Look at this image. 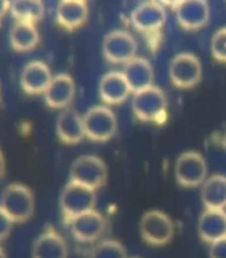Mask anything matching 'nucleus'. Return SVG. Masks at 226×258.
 I'll use <instances>...</instances> for the list:
<instances>
[{
  "label": "nucleus",
  "instance_id": "1",
  "mask_svg": "<svg viewBox=\"0 0 226 258\" xmlns=\"http://www.w3.org/2000/svg\"><path fill=\"white\" fill-rule=\"evenodd\" d=\"M132 107L135 116L143 122L162 123L167 117L166 96L154 85L135 93Z\"/></svg>",
  "mask_w": 226,
  "mask_h": 258
},
{
  "label": "nucleus",
  "instance_id": "2",
  "mask_svg": "<svg viewBox=\"0 0 226 258\" xmlns=\"http://www.w3.org/2000/svg\"><path fill=\"white\" fill-rule=\"evenodd\" d=\"M95 201V190L70 181L60 196V208L65 221L70 224L80 215L94 210Z\"/></svg>",
  "mask_w": 226,
  "mask_h": 258
},
{
  "label": "nucleus",
  "instance_id": "3",
  "mask_svg": "<svg viewBox=\"0 0 226 258\" xmlns=\"http://www.w3.org/2000/svg\"><path fill=\"white\" fill-rule=\"evenodd\" d=\"M0 207L14 223L28 221L35 208L33 194L24 184H9L2 194Z\"/></svg>",
  "mask_w": 226,
  "mask_h": 258
},
{
  "label": "nucleus",
  "instance_id": "4",
  "mask_svg": "<svg viewBox=\"0 0 226 258\" xmlns=\"http://www.w3.org/2000/svg\"><path fill=\"white\" fill-rule=\"evenodd\" d=\"M70 179L93 190L100 188L107 179V167L97 156L81 155L71 166Z\"/></svg>",
  "mask_w": 226,
  "mask_h": 258
},
{
  "label": "nucleus",
  "instance_id": "5",
  "mask_svg": "<svg viewBox=\"0 0 226 258\" xmlns=\"http://www.w3.org/2000/svg\"><path fill=\"white\" fill-rule=\"evenodd\" d=\"M85 136L96 142L110 140L117 131V119L112 111L104 106H95L84 114Z\"/></svg>",
  "mask_w": 226,
  "mask_h": 258
},
{
  "label": "nucleus",
  "instance_id": "6",
  "mask_svg": "<svg viewBox=\"0 0 226 258\" xmlns=\"http://www.w3.org/2000/svg\"><path fill=\"white\" fill-rule=\"evenodd\" d=\"M169 76L173 85L178 88L194 87L200 83L202 77L201 61L193 53H179L171 61Z\"/></svg>",
  "mask_w": 226,
  "mask_h": 258
},
{
  "label": "nucleus",
  "instance_id": "7",
  "mask_svg": "<svg viewBox=\"0 0 226 258\" xmlns=\"http://www.w3.org/2000/svg\"><path fill=\"white\" fill-rule=\"evenodd\" d=\"M140 232L144 241L154 246H163L172 240L174 225L167 215L159 210H150L140 222Z\"/></svg>",
  "mask_w": 226,
  "mask_h": 258
},
{
  "label": "nucleus",
  "instance_id": "8",
  "mask_svg": "<svg viewBox=\"0 0 226 258\" xmlns=\"http://www.w3.org/2000/svg\"><path fill=\"white\" fill-rule=\"evenodd\" d=\"M176 179L185 187H196L206 180L208 167L198 152L187 151L179 155L175 163Z\"/></svg>",
  "mask_w": 226,
  "mask_h": 258
},
{
  "label": "nucleus",
  "instance_id": "9",
  "mask_svg": "<svg viewBox=\"0 0 226 258\" xmlns=\"http://www.w3.org/2000/svg\"><path fill=\"white\" fill-rule=\"evenodd\" d=\"M136 52L137 44L135 38L127 31H111L102 41V52L109 62L128 63L135 58Z\"/></svg>",
  "mask_w": 226,
  "mask_h": 258
},
{
  "label": "nucleus",
  "instance_id": "10",
  "mask_svg": "<svg viewBox=\"0 0 226 258\" xmlns=\"http://www.w3.org/2000/svg\"><path fill=\"white\" fill-rule=\"evenodd\" d=\"M210 11L204 0H186L176 8V19L179 26L188 31H194L207 25Z\"/></svg>",
  "mask_w": 226,
  "mask_h": 258
},
{
  "label": "nucleus",
  "instance_id": "11",
  "mask_svg": "<svg viewBox=\"0 0 226 258\" xmlns=\"http://www.w3.org/2000/svg\"><path fill=\"white\" fill-rule=\"evenodd\" d=\"M131 20L135 29L152 33L160 30L166 21V12L164 7L157 2H145L133 11Z\"/></svg>",
  "mask_w": 226,
  "mask_h": 258
},
{
  "label": "nucleus",
  "instance_id": "12",
  "mask_svg": "<svg viewBox=\"0 0 226 258\" xmlns=\"http://www.w3.org/2000/svg\"><path fill=\"white\" fill-rule=\"evenodd\" d=\"M69 225L73 237L81 242L95 241L105 229V221L102 215L95 210L80 215Z\"/></svg>",
  "mask_w": 226,
  "mask_h": 258
},
{
  "label": "nucleus",
  "instance_id": "13",
  "mask_svg": "<svg viewBox=\"0 0 226 258\" xmlns=\"http://www.w3.org/2000/svg\"><path fill=\"white\" fill-rule=\"evenodd\" d=\"M51 71L45 63L38 60L28 63L22 70L21 84L30 95L44 93L52 80Z\"/></svg>",
  "mask_w": 226,
  "mask_h": 258
},
{
  "label": "nucleus",
  "instance_id": "14",
  "mask_svg": "<svg viewBox=\"0 0 226 258\" xmlns=\"http://www.w3.org/2000/svg\"><path fill=\"white\" fill-rule=\"evenodd\" d=\"M75 95V85L69 75L59 74L52 78L44 92L45 101L51 108L67 107Z\"/></svg>",
  "mask_w": 226,
  "mask_h": 258
},
{
  "label": "nucleus",
  "instance_id": "15",
  "mask_svg": "<svg viewBox=\"0 0 226 258\" xmlns=\"http://www.w3.org/2000/svg\"><path fill=\"white\" fill-rule=\"evenodd\" d=\"M99 92L105 103L117 105L128 99L131 89L123 73L112 71L102 77L99 85Z\"/></svg>",
  "mask_w": 226,
  "mask_h": 258
},
{
  "label": "nucleus",
  "instance_id": "16",
  "mask_svg": "<svg viewBox=\"0 0 226 258\" xmlns=\"http://www.w3.org/2000/svg\"><path fill=\"white\" fill-rule=\"evenodd\" d=\"M128 81L131 92H141L153 85L154 71L148 59L135 57L126 63L122 72Z\"/></svg>",
  "mask_w": 226,
  "mask_h": 258
},
{
  "label": "nucleus",
  "instance_id": "17",
  "mask_svg": "<svg viewBox=\"0 0 226 258\" xmlns=\"http://www.w3.org/2000/svg\"><path fill=\"white\" fill-rule=\"evenodd\" d=\"M32 258H67L66 242L54 229H47L35 241Z\"/></svg>",
  "mask_w": 226,
  "mask_h": 258
},
{
  "label": "nucleus",
  "instance_id": "18",
  "mask_svg": "<svg viewBox=\"0 0 226 258\" xmlns=\"http://www.w3.org/2000/svg\"><path fill=\"white\" fill-rule=\"evenodd\" d=\"M88 17V5L80 0H64L57 8V20L59 25L67 30L82 26Z\"/></svg>",
  "mask_w": 226,
  "mask_h": 258
},
{
  "label": "nucleus",
  "instance_id": "19",
  "mask_svg": "<svg viewBox=\"0 0 226 258\" xmlns=\"http://www.w3.org/2000/svg\"><path fill=\"white\" fill-rule=\"evenodd\" d=\"M56 129L59 140L66 144H77L85 136L83 118L73 109H66L60 113Z\"/></svg>",
  "mask_w": 226,
  "mask_h": 258
},
{
  "label": "nucleus",
  "instance_id": "20",
  "mask_svg": "<svg viewBox=\"0 0 226 258\" xmlns=\"http://www.w3.org/2000/svg\"><path fill=\"white\" fill-rule=\"evenodd\" d=\"M198 232L201 240L211 244L226 236V216L221 210L206 209L198 221Z\"/></svg>",
  "mask_w": 226,
  "mask_h": 258
},
{
  "label": "nucleus",
  "instance_id": "21",
  "mask_svg": "<svg viewBox=\"0 0 226 258\" xmlns=\"http://www.w3.org/2000/svg\"><path fill=\"white\" fill-rule=\"evenodd\" d=\"M201 197L207 209L221 210L226 204V177L213 175L202 184Z\"/></svg>",
  "mask_w": 226,
  "mask_h": 258
},
{
  "label": "nucleus",
  "instance_id": "22",
  "mask_svg": "<svg viewBox=\"0 0 226 258\" xmlns=\"http://www.w3.org/2000/svg\"><path fill=\"white\" fill-rule=\"evenodd\" d=\"M39 41V34L35 24L17 22L12 28L10 42L16 52H25L33 50Z\"/></svg>",
  "mask_w": 226,
  "mask_h": 258
},
{
  "label": "nucleus",
  "instance_id": "23",
  "mask_svg": "<svg viewBox=\"0 0 226 258\" xmlns=\"http://www.w3.org/2000/svg\"><path fill=\"white\" fill-rule=\"evenodd\" d=\"M10 11L17 22L35 24L44 17V6L38 0H15L10 4Z\"/></svg>",
  "mask_w": 226,
  "mask_h": 258
},
{
  "label": "nucleus",
  "instance_id": "24",
  "mask_svg": "<svg viewBox=\"0 0 226 258\" xmlns=\"http://www.w3.org/2000/svg\"><path fill=\"white\" fill-rule=\"evenodd\" d=\"M90 258H128L125 247L117 240H104L92 250Z\"/></svg>",
  "mask_w": 226,
  "mask_h": 258
},
{
  "label": "nucleus",
  "instance_id": "25",
  "mask_svg": "<svg viewBox=\"0 0 226 258\" xmlns=\"http://www.w3.org/2000/svg\"><path fill=\"white\" fill-rule=\"evenodd\" d=\"M211 53L214 59L226 64V27L216 30L211 38Z\"/></svg>",
  "mask_w": 226,
  "mask_h": 258
},
{
  "label": "nucleus",
  "instance_id": "26",
  "mask_svg": "<svg viewBox=\"0 0 226 258\" xmlns=\"http://www.w3.org/2000/svg\"><path fill=\"white\" fill-rule=\"evenodd\" d=\"M209 258H226V236L210 244Z\"/></svg>",
  "mask_w": 226,
  "mask_h": 258
},
{
  "label": "nucleus",
  "instance_id": "27",
  "mask_svg": "<svg viewBox=\"0 0 226 258\" xmlns=\"http://www.w3.org/2000/svg\"><path fill=\"white\" fill-rule=\"evenodd\" d=\"M14 222L6 214L4 210L0 207V240L7 239L13 228Z\"/></svg>",
  "mask_w": 226,
  "mask_h": 258
},
{
  "label": "nucleus",
  "instance_id": "28",
  "mask_svg": "<svg viewBox=\"0 0 226 258\" xmlns=\"http://www.w3.org/2000/svg\"><path fill=\"white\" fill-rule=\"evenodd\" d=\"M10 1L0 0V21L4 18L5 15L10 10Z\"/></svg>",
  "mask_w": 226,
  "mask_h": 258
},
{
  "label": "nucleus",
  "instance_id": "29",
  "mask_svg": "<svg viewBox=\"0 0 226 258\" xmlns=\"http://www.w3.org/2000/svg\"><path fill=\"white\" fill-rule=\"evenodd\" d=\"M5 169H6V162H5L4 156L0 152V178L4 175Z\"/></svg>",
  "mask_w": 226,
  "mask_h": 258
},
{
  "label": "nucleus",
  "instance_id": "30",
  "mask_svg": "<svg viewBox=\"0 0 226 258\" xmlns=\"http://www.w3.org/2000/svg\"><path fill=\"white\" fill-rule=\"evenodd\" d=\"M0 258H7V255L5 254L4 250L0 247Z\"/></svg>",
  "mask_w": 226,
  "mask_h": 258
},
{
  "label": "nucleus",
  "instance_id": "31",
  "mask_svg": "<svg viewBox=\"0 0 226 258\" xmlns=\"http://www.w3.org/2000/svg\"><path fill=\"white\" fill-rule=\"evenodd\" d=\"M221 210H222V213H223V214L225 215L226 216V204L224 205V206L222 207V209H221Z\"/></svg>",
  "mask_w": 226,
  "mask_h": 258
}]
</instances>
